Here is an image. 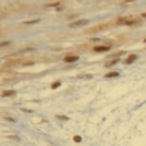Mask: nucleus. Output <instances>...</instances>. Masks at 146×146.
Instances as JSON below:
<instances>
[{"label":"nucleus","instance_id":"f257e3e1","mask_svg":"<svg viewBox=\"0 0 146 146\" xmlns=\"http://www.w3.org/2000/svg\"><path fill=\"white\" fill-rule=\"evenodd\" d=\"M89 23V20L87 19H84V20H78L76 22H73V23L70 24V27L71 28H78V27H80V26H84L86 24Z\"/></svg>","mask_w":146,"mask_h":146},{"label":"nucleus","instance_id":"f03ea898","mask_svg":"<svg viewBox=\"0 0 146 146\" xmlns=\"http://www.w3.org/2000/svg\"><path fill=\"white\" fill-rule=\"evenodd\" d=\"M108 50H110L109 46H96L94 48V51L95 52H105Z\"/></svg>","mask_w":146,"mask_h":146},{"label":"nucleus","instance_id":"7ed1b4c3","mask_svg":"<svg viewBox=\"0 0 146 146\" xmlns=\"http://www.w3.org/2000/svg\"><path fill=\"white\" fill-rule=\"evenodd\" d=\"M137 58V56H136V54H131V56L128 57V59L125 60L124 63L125 64H131V63H133Z\"/></svg>","mask_w":146,"mask_h":146},{"label":"nucleus","instance_id":"20e7f679","mask_svg":"<svg viewBox=\"0 0 146 146\" xmlns=\"http://www.w3.org/2000/svg\"><path fill=\"white\" fill-rule=\"evenodd\" d=\"M137 23L136 20H124V21H119L118 24H121V25H133V24Z\"/></svg>","mask_w":146,"mask_h":146},{"label":"nucleus","instance_id":"39448f33","mask_svg":"<svg viewBox=\"0 0 146 146\" xmlns=\"http://www.w3.org/2000/svg\"><path fill=\"white\" fill-rule=\"evenodd\" d=\"M79 58L78 56H67L64 58V61L65 62H68V63H71V62H74V61H76Z\"/></svg>","mask_w":146,"mask_h":146},{"label":"nucleus","instance_id":"423d86ee","mask_svg":"<svg viewBox=\"0 0 146 146\" xmlns=\"http://www.w3.org/2000/svg\"><path fill=\"white\" fill-rule=\"evenodd\" d=\"M119 76V74L117 73V72H111V73L107 74L105 75V78H117V76Z\"/></svg>","mask_w":146,"mask_h":146},{"label":"nucleus","instance_id":"0eeeda50","mask_svg":"<svg viewBox=\"0 0 146 146\" xmlns=\"http://www.w3.org/2000/svg\"><path fill=\"white\" fill-rule=\"evenodd\" d=\"M15 94V91H5V92L2 94V96H13Z\"/></svg>","mask_w":146,"mask_h":146},{"label":"nucleus","instance_id":"6e6552de","mask_svg":"<svg viewBox=\"0 0 146 146\" xmlns=\"http://www.w3.org/2000/svg\"><path fill=\"white\" fill-rule=\"evenodd\" d=\"M118 61H119V59H118V58L115 59V60H111V61H110V62H108V63H107L105 67L109 68V67H111V66H114L115 64H117V63Z\"/></svg>","mask_w":146,"mask_h":146},{"label":"nucleus","instance_id":"1a4fd4ad","mask_svg":"<svg viewBox=\"0 0 146 146\" xmlns=\"http://www.w3.org/2000/svg\"><path fill=\"white\" fill-rule=\"evenodd\" d=\"M60 85H61V83H60L59 81H56V82H54V83L52 85V89H56L57 87H59Z\"/></svg>","mask_w":146,"mask_h":146},{"label":"nucleus","instance_id":"9d476101","mask_svg":"<svg viewBox=\"0 0 146 146\" xmlns=\"http://www.w3.org/2000/svg\"><path fill=\"white\" fill-rule=\"evenodd\" d=\"M74 140H75V142H80L81 140H82V139H81V137L80 136H75L74 137Z\"/></svg>","mask_w":146,"mask_h":146},{"label":"nucleus","instance_id":"9b49d317","mask_svg":"<svg viewBox=\"0 0 146 146\" xmlns=\"http://www.w3.org/2000/svg\"><path fill=\"white\" fill-rule=\"evenodd\" d=\"M125 52H119V53L117 54H111V56H109L108 57H115V56H121V54H124Z\"/></svg>","mask_w":146,"mask_h":146},{"label":"nucleus","instance_id":"f8f14e48","mask_svg":"<svg viewBox=\"0 0 146 146\" xmlns=\"http://www.w3.org/2000/svg\"><path fill=\"white\" fill-rule=\"evenodd\" d=\"M56 118H59V119H62V120H68L69 118L65 115H56Z\"/></svg>","mask_w":146,"mask_h":146},{"label":"nucleus","instance_id":"ddd939ff","mask_svg":"<svg viewBox=\"0 0 146 146\" xmlns=\"http://www.w3.org/2000/svg\"><path fill=\"white\" fill-rule=\"evenodd\" d=\"M39 21L38 19H36V20H33V21H27V22H25L26 24H34V23H37V22Z\"/></svg>","mask_w":146,"mask_h":146},{"label":"nucleus","instance_id":"4468645a","mask_svg":"<svg viewBox=\"0 0 146 146\" xmlns=\"http://www.w3.org/2000/svg\"><path fill=\"white\" fill-rule=\"evenodd\" d=\"M57 5H59L58 2H56V3H53V4H49L48 7H56V6H57Z\"/></svg>","mask_w":146,"mask_h":146},{"label":"nucleus","instance_id":"2eb2a0df","mask_svg":"<svg viewBox=\"0 0 146 146\" xmlns=\"http://www.w3.org/2000/svg\"><path fill=\"white\" fill-rule=\"evenodd\" d=\"M10 42H2L1 43V46H4V45H8V44H9Z\"/></svg>","mask_w":146,"mask_h":146},{"label":"nucleus","instance_id":"dca6fc26","mask_svg":"<svg viewBox=\"0 0 146 146\" xmlns=\"http://www.w3.org/2000/svg\"><path fill=\"white\" fill-rule=\"evenodd\" d=\"M142 16H143V17H146V13H143Z\"/></svg>","mask_w":146,"mask_h":146},{"label":"nucleus","instance_id":"f3484780","mask_svg":"<svg viewBox=\"0 0 146 146\" xmlns=\"http://www.w3.org/2000/svg\"><path fill=\"white\" fill-rule=\"evenodd\" d=\"M144 42H145V43H146V39H145V40H144Z\"/></svg>","mask_w":146,"mask_h":146}]
</instances>
